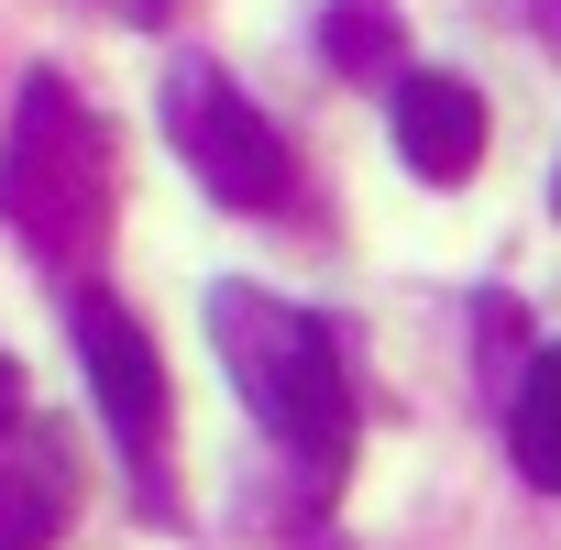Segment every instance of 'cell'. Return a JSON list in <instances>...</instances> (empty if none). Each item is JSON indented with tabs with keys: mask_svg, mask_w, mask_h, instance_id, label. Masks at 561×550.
<instances>
[{
	"mask_svg": "<svg viewBox=\"0 0 561 550\" xmlns=\"http://www.w3.org/2000/svg\"><path fill=\"white\" fill-rule=\"evenodd\" d=\"M320 56L342 67V78H408V34H397V0H331L320 12Z\"/></svg>",
	"mask_w": 561,
	"mask_h": 550,
	"instance_id": "8",
	"label": "cell"
},
{
	"mask_svg": "<svg viewBox=\"0 0 561 550\" xmlns=\"http://www.w3.org/2000/svg\"><path fill=\"white\" fill-rule=\"evenodd\" d=\"M67 342H78V375H89V408H100V429L122 440V473H133V495H144V517H165L176 495H165V353H154V331L111 298V287H67Z\"/></svg>",
	"mask_w": 561,
	"mask_h": 550,
	"instance_id": "4",
	"label": "cell"
},
{
	"mask_svg": "<svg viewBox=\"0 0 561 550\" xmlns=\"http://www.w3.org/2000/svg\"><path fill=\"white\" fill-rule=\"evenodd\" d=\"M506 451L539 495H561V342H539L517 375H506Z\"/></svg>",
	"mask_w": 561,
	"mask_h": 550,
	"instance_id": "7",
	"label": "cell"
},
{
	"mask_svg": "<svg viewBox=\"0 0 561 550\" xmlns=\"http://www.w3.org/2000/svg\"><path fill=\"white\" fill-rule=\"evenodd\" d=\"M209 353H220V375L242 386L253 429L287 451V473H298L309 495H331V484L353 473L364 419H353L342 331H331L320 309L264 298V287H242V275H220V287H209Z\"/></svg>",
	"mask_w": 561,
	"mask_h": 550,
	"instance_id": "1",
	"label": "cell"
},
{
	"mask_svg": "<svg viewBox=\"0 0 561 550\" xmlns=\"http://www.w3.org/2000/svg\"><path fill=\"white\" fill-rule=\"evenodd\" d=\"M111 209H122V154H111V122L56 78L34 67L12 89V122H0V220L12 242L56 275H89L111 253Z\"/></svg>",
	"mask_w": 561,
	"mask_h": 550,
	"instance_id": "2",
	"label": "cell"
},
{
	"mask_svg": "<svg viewBox=\"0 0 561 550\" xmlns=\"http://www.w3.org/2000/svg\"><path fill=\"white\" fill-rule=\"evenodd\" d=\"M386 133H397V165L419 187H462L484 165V89L451 78V67H408L386 89Z\"/></svg>",
	"mask_w": 561,
	"mask_h": 550,
	"instance_id": "6",
	"label": "cell"
},
{
	"mask_svg": "<svg viewBox=\"0 0 561 550\" xmlns=\"http://www.w3.org/2000/svg\"><path fill=\"white\" fill-rule=\"evenodd\" d=\"M528 23H539V45L561 56V0H528Z\"/></svg>",
	"mask_w": 561,
	"mask_h": 550,
	"instance_id": "10",
	"label": "cell"
},
{
	"mask_svg": "<svg viewBox=\"0 0 561 550\" xmlns=\"http://www.w3.org/2000/svg\"><path fill=\"white\" fill-rule=\"evenodd\" d=\"M78 517V440L34 408V375L0 353V550H56Z\"/></svg>",
	"mask_w": 561,
	"mask_h": 550,
	"instance_id": "5",
	"label": "cell"
},
{
	"mask_svg": "<svg viewBox=\"0 0 561 550\" xmlns=\"http://www.w3.org/2000/svg\"><path fill=\"white\" fill-rule=\"evenodd\" d=\"M89 12H111V23H133V34H154V23L176 12V0H89Z\"/></svg>",
	"mask_w": 561,
	"mask_h": 550,
	"instance_id": "9",
	"label": "cell"
},
{
	"mask_svg": "<svg viewBox=\"0 0 561 550\" xmlns=\"http://www.w3.org/2000/svg\"><path fill=\"white\" fill-rule=\"evenodd\" d=\"M154 111H165V144H176V165L231 209V220H298L309 209V165H298V144L275 133L209 56H176L165 78H154Z\"/></svg>",
	"mask_w": 561,
	"mask_h": 550,
	"instance_id": "3",
	"label": "cell"
},
{
	"mask_svg": "<svg viewBox=\"0 0 561 550\" xmlns=\"http://www.w3.org/2000/svg\"><path fill=\"white\" fill-rule=\"evenodd\" d=\"M550 198H561V187H550Z\"/></svg>",
	"mask_w": 561,
	"mask_h": 550,
	"instance_id": "11",
	"label": "cell"
}]
</instances>
